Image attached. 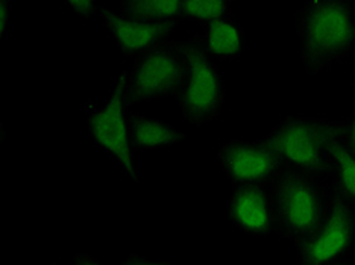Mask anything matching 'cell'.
I'll use <instances>...</instances> for the list:
<instances>
[{
  "label": "cell",
  "mask_w": 355,
  "mask_h": 265,
  "mask_svg": "<svg viewBox=\"0 0 355 265\" xmlns=\"http://www.w3.org/2000/svg\"><path fill=\"white\" fill-rule=\"evenodd\" d=\"M296 34L306 73L319 75L355 60V3L304 0L296 15Z\"/></svg>",
  "instance_id": "6da1fadb"
},
{
  "label": "cell",
  "mask_w": 355,
  "mask_h": 265,
  "mask_svg": "<svg viewBox=\"0 0 355 265\" xmlns=\"http://www.w3.org/2000/svg\"><path fill=\"white\" fill-rule=\"evenodd\" d=\"M273 234L300 243L309 238L331 210L333 185L311 173L286 167L268 183Z\"/></svg>",
  "instance_id": "7a4b0ae2"
},
{
  "label": "cell",
  "mask_w": 355,
  "mask_h": 265,
  "mask_svg": "<svg viewBox=\"0 0 355 265\" xmlns=\"http://www.w3.org/2000/svg\"><path fill=\"white\" fill-rule=\"evenodd\" d=\"M334 122L314 116H288L266 138L278 152L286 167L311 173L331 183L328 140Z\"/></svg>",
  "instance_id": "3957f363"
},
{
  "label": "cell",
  "mask_w": 355,
  "mask_h": 265,
  "mask_svg": "<svg viewBox=\"0 0 355 265\" xmlns=\"http://www.w3.org/2000/svg\"><path fill=\"white\" fill-rule=\"evenodd\" d=\"M181 47L187 60V77L178 94L181 114L193 126H205L222 114L225 80L217 61L204 51L196 35L181 42Z\"/></svg>",
  "instance_id": "277c9868"
},
{
  "label": "cell",
  "mask_w": 355,
  "mask_h": 265,
  "mask_svg": "<svg viewBox=\"0 0 355 265\" xmlns=\"http://www.w3.org/2000/svg\"><path fill=\"white\" fill-rule=\"evenodd\" d=\"M187 77V60L181 42H167L135 58L128 71L125 107L180 94Z\"/></svg>",
  "instance_id": "5b68a950"
},
{
  "label": "cell",
  "mask_w": 355,
  "mask_h": 265,
  "mask_svg": "<svg viewBox=\"0 0 355 265\" xmlns=\"http://www.w3.org/2000/svg\"><path fill=\"white\" fill-rule=\"evenodd\" d=\"M128 71H123L116 80L112 93L103 105L90 102L87 105L85 123L90 138L96 146L102 149L111 159H114L120 168L129 176V179L139 182L140 173L134 164L132 147L129 143L128 125L125 116V90Z\"/></svg>",
  "instance_id": "8992f818"
},
{
  "label": "cell",
  "mask_w": 355,
  "mask_h": 265,
  "mask_svg": "<svg viewBox=\"0 0 355 265\" xmlns=\"http://www.w3.org/2000/svg\"><path fill=\"white\" fill-rule=\"evenodd\" d=\"M297 264H345L355 250V205L334 191L331 210L313 235L296 243Z\"/></svg>",
  "instance_id": "52a82bcc"
},
{
  "label": "cell",
  "mask_w": 355,
  "mask_h": 265,
  "mask_svg": "<svg viewBox=\"0 0 355 265\" xmlns=\"http://www.w3.org/2000/svg\"><path fill=\"white\" fill-rule=\"evenodd\" d=\"M217 161L232 187L254 183L268 185L282 168H286L284 161L266 136L225 144L217 152Z\"/></svg>",
  "instance_id": "ba28073f"
},
{
  "label": "cell",
  "mask_w": 355,
  "mask_h": 265,
  "mask_svg": "<svg viewBox=\"0 0 355 265\" xmlns=\"http://www.w3.org/2000/svg\"><path fill=\"white\" fill-rule=\"evenodd\" d=\"M103 26L114 37L119 49L129 58H139L153 47L171 39L178 23H148L123 17L108 8L101 6Z\"/></svg>",
  "instance_id": "9c48e42d"
},
{
  "label": "cell",
  "mask_w": 355,
  "mask_h": 265,
  "mask_svg": "<svg viewBox=\"0 0 355 265\" xmlns=\"http://www.w3.org/2000/svg\"><path fill=\"white\" fill-rule=\"evenodd\" d=\"M228 217L234 228L254 237H269L273 234L268 185L232 187L228 203Z\"/></svg>",
  "instance_id": "30bf717a"
},
{
  "label": "cell",
  "mask_w": 355,
  "mask_h": 265,
  "mask_svg": "<svg viewBox=\"0 0 355 265\" xmlns=\"http://www.w3.org/2000/svg\"><path fill=\"white\" fill-rule=\"evenodd\" d=\"M196 37L204 51L217 62L236 61L246 49L245 28L231 14L204 26Z\"/></svg>",
  "instance_id": "8fae6325"
},
{
  "label": "cell",
  "mask_w": 355,
  "mask_h": 265,
  "mask_svg": "<svg viewBox=\"0 0 355 265\" xmlns=\"http://www.w3.org/2000/svg\"><path fill=\"white\" fill-rule=\"evenodd\" d=\"M129 143L132 150H159L187 140L184 132L161 120L126 111Z\"/></svg>",
  "instance_id": "7c38bea8"
},
{
  "label": "cell",
  "mask_w": 355,
  "mask_h": 265,
  "mask_svg": "<svg viewBox=\"0 0 355 265\" xmlns=\"http://www.w3.org/2000/svg\"><path fill=\"white\" fill-rule=\"evenodd\" d=\"M328 152L333 190L355 205V155L338 136L336 122L328 140Z\"/></svg>",
  "instance_id": "4fadbf2b"
},
{
  "label": "cell",
  "mask_w": 355,
  "mask_h": 265,
  "mask_svg": "<svg viewBox=\"0 0 355 265\" xmlns=\"http://www.w3.org/2000/svg\"><path fill=\"white\" fill-rule=\"evenodd\" d=\"M182 0H122L120 14L148 23H182Z\"/></svg>",
  "instance_id": "5bb4252c"
},
{
  "label": "cell",
  "mask_w": 355,
  "mask_h": 265,
  "mask_svg": "<svg viewBox=\"0 0 355 265\" xmlns=\"http://www.w3.org/2000/svg\"><path fill=\"white\" fill-rule=\"evenodd\" d=\"M231 5L227 0H182V21H195L204 28L228 15Z\"/></svg>",
  "instance_id": "9a60e30c"
},
{
  "label": "cell",
  "mask_w": 355,
  "mask_h": 265,
  "mask_svg": "<svg viewBox=\"0 0 355 265\" xmlns=\"http://www.w3.org/2000/svg\"><path fill=\"white\" fill-rule=\"evenodd\" d=\"M336 129L345 146L355 155V100L349 117L343 122H336Z\"/></svg>",
  "instance_id": "2e32d148"
},
{
  "label": "cell",
  "mask_w": 355,
  "mask_h": 265,
  "mask_svg": "<svg viewBox=\"0 0 355 265\" xmlns=\"http://www.w3.org/2000/svg\"><path fill=\"white\" fill-rule=\"evenodd\" d=\"M64 2L70 6V10L76 15L84 19H90L92 15L99 12L101 10L98 0H64Z\"/></svg>",
  "instance_id": "e0dca14e"
},
{
  "label": "cell",
  "mask_w": 355,
  "mask_h": 265,
  "mask_svg": "<svg viewBox=\"0 0 355 265\" xmlns=\"http://www.w3.org/2000/svg\"><path fill=\"white\" fill-rule=\"evenodd\" d=\"M12 2L11 0H0V39H5L11 26Z\"/></svg>",
  "instance_id": "ac0fdd59"
},
{
  "label": "cell",
  "mask_w": 355,
  "mask_h": 265,
  "mask_svg": "<svg viewBox=\"0 0 355 265\" xmlns=\"http://www.w3.org/2000/svg\"><path fill=\"white\" fill-rule=\"evenodd\" d=\"M354 100H355V75H354Z\"/></svg>",
  "instance_id": "d6986e66"
},
{
  "label": "cell",
  "mask_w": 355,
  "mask_h": 265,
  "mask_svg": "<svg viewBox=\"0 0 355 265\" xmlns=\"http://www.w3.org/2000/svg\"><path fill=\"white\" fill-rule=\"evenodd\" d=\"M227 2H230V3H234V2H236V0H227Z\"/></svg>",
  "instance_id": "ffe728a7"
},
{
  "label": "cell",
  "mask_w": 355,
  "mask_h": 265,
  "mask_svg": "<svg viewBox=\"0 0 355 265\" xmlns=\"http://www.w3.org/2000/svg\"><path fill=\"white\" fill-rule=\"evenodd\" d=\"M346 2H351V3H355V0H346Z\"/></svg>",
  "instance_id": "44dd1931"
}]
</instances>
